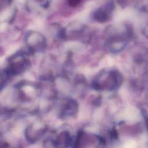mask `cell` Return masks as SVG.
Here are the masks:
<instances>
[{
  "mask_svg": "<svg viewBox=\"0 0 148 148\" xmlns=\"http://www.w3.org/2000/svg\"><path fill=\"white\" fill-rule=\"evenodd\" d=\"M123 80L121 73L114 69H107L98 73L93 85L98 89H113L119 86Z\"/></svg>",
  "mask_w": 148,
  "mask_h": 148,
  "instance_id": "cell-1",
  "label": "cell"
},
{
  "mask_svg": "<svg viewBox=\"0 0 148 148\" xmlns=\"http://www.w3.org/2000/svg\"><path fill=\"white\" fill-rule=\"evenodd\" d=\"M29 64L27 55L24 52L18 51L9 58L5 71L8 75H17L24 72L29 66Z\"/></svg>",
  "mask_w": 148,
  "mask_h": 148,
  "instance_id": "cell-2",
  "label": "cell"
},
{
  "mask_svg": "<svg viewBox=\"0 0 148 148\" xmlns=\"http://www.w3.org/2000/svg\"><path fill=\"white\" fill-rule=\"evenodd\" d=\"M25 41L27 47L32 53L42 51L46 47L45 37L42 34L35 31L29 32L26 36Z\"/></svg>",
  "mask_w": 148,
  "mask_h": 148,
  "instance_id": "cell-3",
  "label": "cell"
},
{
  "mask_svg": "<svg viewBox=\"0 0 148 148\" xmlns=\"http://www.w3.org/2000/svg\"><path fill=\"white\" fill-rule=\"evenodd\" d=\"M113 10L112 3H108L98 8L94 14V18L98 22L103 23L109 20Z\"/></svg>",
  "mask_w": 148,
  "mask_h": 148,
  "instance_id": "cell-4",
  "label": "cell"
},
{
  "mask_svg": "<svg viewBox=\"0 0 148 148\" xmlns=\"http://www.w3.org/2000/svg\"><path fill=\"white\" fill-rule=\"evenodd\" d=\"M81 1L82 0H68V2L69 6L75 7L81 2Z\"/></svg>",
  "mask_w": 148,
  "mask_h": 148,
  "instance_id": "cell-5",
  "label": "cell"
},
{
  "mask_svg": "<svg viewBox=\"0 0 148 148\" xmlns=\"http://www.w3.org/2000/svg\"><path fill=\"white\" fill-rule=\"evenodd\" d=\"M40 1H42V0H40Z\"/></svg>",
  "mask_w": 148,
  "mask_h": 148,
  "instance_id": "cell-6",
  "label": "cell"
}]
</instances>
